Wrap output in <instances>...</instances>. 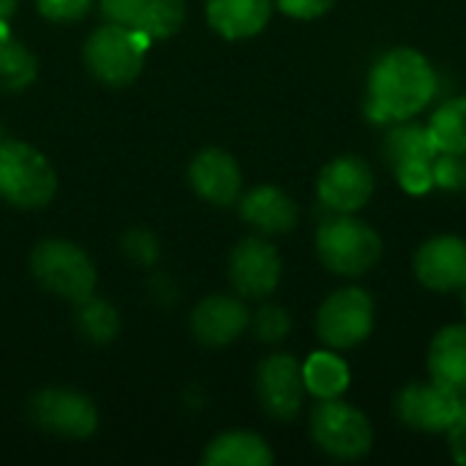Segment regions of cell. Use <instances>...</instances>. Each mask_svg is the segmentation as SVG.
Masks as SVG:
<instances>
[{
  "label": "cell",
  "mask_w": 466,
  "mask_h": 466,
  "mask_svg": "<svg viewBox=\"0 0 466 466\" xmlns=\"http://www.w3.org/2000/svg\"><path fill=\"white\" fill-rule=\"evenodd\" d=\"M445 434H448V451H451L453 461L466 466V396H461L459 412H456V418Z\"/></svg>",
  "instance_id": "f546056e"
},
{
  "label": "cell",
  "mask_w": 466,
  "mask_h": 466,
  "mask_svg": "<svg viewBox=\"0 0 466 466\" xmlns=\"http://www.w3.org/2000/svg\"><path fill=\"white\" fill-rule=\"evenodd\" d=\"M35 79V57L14 41L8 33L0 35V90H22Z\"/></svg>",
  "instance_id": "cb8c5ba5"
},
{
  "label": "cell",
  "mask_w": 466,
  "mask_h": 466,
  "mask_svg": "<svg viewBox=\"0 0 466 466\" xmlns=\"http://www.w3.org/2000/svg\"><path fill=\"white\" fill-rule=\"evenodd\" d=\"M273 459L268 442L251 431H227L216 437L202 456L208 466H270Z\"/></svg>",
  "instance_id": "ffe728a7"
},
{
  "label": "cell",
  "mask_w": 466,
  "mask_h": 466,
  "mask_svg": "<svg viewBox=\"0 0 466 466\" xmlns=\"http://www.w3.org/2000/svg\"><path fill=\"white\" fill-rule=\"evenodd\" d=\"M76 328H79V333L85 339H90L96 344H109L120 330V319H117V311L109 303L93 300V295H90V298L79 300Z\"/></svg>",
  "instance_id": "d4e9b609"
},
{
  "label": "cell",
  "mask_w": 466,
  "mask_h": 466,
  "mask_svg": "<svg viewBox=\"0 0 466 466\" xmlns=\"http://www.w3.org/2000/svg\"><path fill=\"white\" fill-rule=\"evenodd\" d=\"M303 382L306 393L317 401L322 399H341L352 382V371L336 350H322L306 358L303 363Z\"/></svg>",
  "instance_id": "44dd1931"
},
{
  "label": "cell",
  "mask_w": 466,
  "mask_h": 466,
  "mask_svg": "<svg viewBox=\"0 0 466 466\" xmlns=\"http://www.w3.org/2000/svg\"><path fill=\"white\" fill-rule=\"evenodd\" d=\"M382 156L404 191L426 194L434 188V158L440 156V147L434 145L429 126L410 120L393 123L382 142Z\"/></svg>",
  "instance_id": "8992f818"
},
{
  "label": "cell",
  "mask_w": 466,
  "mask_h": 466,
  "mask_svg": "<svg viewBox=\"0 0 466 466\" xmlns=\"http://www.w3.org/2000/svg\"><path fill=\"white\" fill-rule=\"evenodd\" d=\"M188 180L194 186V191L213 202V205H232L240 197V186H243V175L238 161L218 147L202 150L188 169Z\"/></svg>",
  "instance_id": "9a60e30c"
},
{
  "label": "cell",
  "mask_w": 466,
  "mask_h": 466,
  "mask_svg": "<svg viewBox=\"0 0 466 466\" xmlns=\"http://www.w3.org/2000/svg\"><path fill=\"white\" fill-rule=\"evenodd\" d=\"M440 79L429 57L412 46H393L369 71L366 115L374 123H401L420 115L437 96Z\"/></svg>",
  "instance_id": "6da1fadb"
},
{
  "label": "cell",
  "mask_w": 466,
  "mask_h": 466,
  "mask_svg": "<svg viewBox=\"0 0 466 466\" xmlns=\"http://www.w3.org/2000/svg\"><path fill=\"white\" fill-rule=\"evenodd\" d=\"M429 377L456 396H466V325H445L429 344Z\"/></svg>",
  "instance_id": "ac0fdd59"
},
{
  "label": "cell",
  "mask_w": 466,
  "mask_h": 466,
  "mask_svg": "<svg viewBox=\"0 0 466 466\" xmlns=\"http://www.w3.org/2000/svg\"><path fill=\"white\" fill-rule=\"evenodd\" d=\"M14 8H16V0H0V22H8Z\"/></svg>",
  "instance_id": "1f68e13d"
},
{
  "label": "cell",
  "mask_w": 466,
  "mask_h": 466,
  "mask_svg": "<svg viewBox=\"0 0 466 466\" xmlns=\"http://www.w3.org/2000/svg\"><path fill=\"white\" fill-rule=\"evenodd\" d=\"M150 38L126 25H106L98 27L85 44V60L90 71L106 85H128L137 79L145 63V52Z\"/></svg>",
  "instance_id": "52a82bcc"
},
{
  "label": "cell",
  "mask_w": 466,
  "mask_h": 466,
  "mask_svg": "<svg viewBox=\"0 0 466 466\" xmlns=\"http://www.w3.org/2000/svg\"><path fill=\"white\" fill-rule=\"evenodd\" d=\"M464 169H466V153H464Z\"/></svg>",
  "instance_id": "836d02e7"
},
{
  "label": "cell",
  "mask_w": 466,
  "mask_h": 466,
  "mask_svg": "<svg viewBox=\"0 0 466 466\" xmlns=\"http://www.w3.org/2000/svg\"><path fill=\"white\" fill-rule=\"evenodd\" d=\"M49 161L25 142H0V197L16 208H44L55 197Z\"/></svg>",
  "instance_id": "5b68a950"
},
{
  "label": "cell",
  "mask_w": 466,
  "mask_h": 466,
  "mask_svg": "<svg viewBox=\"0 0 466 466\" xmlns=\"http://www.w3.org/2000/svg\"><path fill=\"white\" fill-rule=\"evenodd\" d=\"M150 295H153L158 303H172V300L177 298V292H175V287H172V281H169L167 276H156V279L150 281Z\"/></svg>",
  "instance_id": "4dcf8cb0"
},
{
  "label": "cell",
  "mask_w": 466,
  "mask_h": 466,
  "mask_svg": "<svg viewBox=\"0 0 466 466\" xmlns=\"http://www.w3.org/2000/svg\"><path fill=\"white\" fill-rule=\"evenodd\" d=\"M123 251L137 265H153L158 259V240L147 229H131L123 238Z\"/></svg>",
  "instance_id": "4316f807"
},
{
  "label": "cell",
  "mask_w": 466,
  "mask_h": 466,
  "mask_svg": "<svg viewBox=\"0 0 466 466\" xmlns=\"http://www.w3.org/2000/svg\"><path fill=\"white\" fill-rule=\"evenodd\" d=\"M33 273L49 292L66 300H85L93 295L96 287V268L87 254L66 240H44L33 251Z\"/></svg>",
  "instance_id": "ba28073f"
},
{
  "label": "cell",
  "mask_w": 466,
  "mask_h": 466,
  "mask_svg": "<svg viewBox=\"0 0 466 466\" xmlns=\"http://www.w3.org/2000/svg\"><path fill=\"white\" fill-rule=\"evenodd\" d=\"M461 396L431 382H412L396 393L393 410L401 426L420 434H445L459 412Z\"/></svg>",
  "instance_id": "30bf717a"
},
{
  "label": "cell",
  "mask_w": 466,
  "mask_h": 466,
  "mask_svg": "<svg viewBox=\"0 0 466 466\" xmlns=\"http://www.w3.org/2000/svg\"><path fill=\"white\" fill-rule=\"evenodd\" d=\"M309 431L314 445L336 461H360L374 448L369 415L341 399H322L311 410Z\"/></svg>",
  "instance_id": "3957f363"
},
{
  "label": "cell",
  "mask_w": 466,
  "mask_h": 466,
  "mask_svg": "<svg viewBox=\"0 0 466 466\" xmlns=\"http://www.w3.org/2000/svg\"><path fill=\"white\" fill-rule=\"evenodd\" d=\"M415 279L431 292H461L466 284V240L459 235H434L418 246L412 259Z\"/></svg>",
  "instance_id": "4fadbf2b"
},
{
  "label": "cell",
  "mask_w": 466,
  "mask_h": 466,
  "mask_svg": "<svg viewBox=\"0 0 466 466\" xmlns=\"http://www.w3.org/2000/svg\"><path fill=\"white\" fill-rule=\"evenodd\" d=\"M183 19H186L183 0H145L131 27L145 33L150 41H156V38H167L177 33Z\"/></svg>",
  "instance_id": "603a6c76"
},
{
  "label": "cell",
  "mask_w": 466,
  "mask_h": 466,
  "mask_svg": "<svg viewBox=\"0 0 466 466\" xmlns=\"http://www.w3.org/2000/svg\"><path fill=\"white\" fill-rule=\"evenodd\" d=\"M232 287L251 300H262L276 292L281 281V257L273 243L262 238H246L229 257Z\"/></svg>",
  "instance_id": "5bb4252c"
},
{
  "label": "cell",
  "mask_w": 466,
  "mask_h": 466,
  "mask_svg": "<svg viewBox=\"0 0 466 466\" xmlns=\"http://www.w3.org/2000/svg\"><path fill=\"white\" fill-rule=\"evenodd\" d=\"M276 5L287 14V16H295V19H319L325 16L336 0H276Z\"/></svg>",
  "instance_id": "f1b7e54d"
},
{
  "label": "cell",
  "mask_w": 466,
  "mask_h": 466,
  "mask_svg": "<svg viewBox=\"0 0 466 466\" xmlns=\"http://www.w3.org/2000/svg\"><path fill=\"white\" fill-rule=\"evenodd\" d=\"M240 216L262 235H287L298 227L300 210L287 191L276 186H257L240 199Z\"/></svg>",
  "instance_id": "e0dca14e"
},
{
  "label": "cell",
  "mask_w": 466,
  "mask_h": 466,
  "mask_svg": "<svg viewBox=\"0 0 466 466\" xmlns=\"http://www.w3.org/2000/svg\"><path fill=\"white\" fill-rule=\"evenodd\" d=\"M87 8H90V0H38V11L55 22H74L85 16Z\"/></svg>",
  "instance_id": "83f0119b"
},
{
  "label": "cell",
  "mask_w": 466,
  "mask_h": 466,
  "mask_svg": "<svg viewBox=\"0 0 466 466\" xmlns=\"http://www.w3.org/2000/svg\"><path fill=\"white\" fill-rule=\"evenodd\" d=\"M292 330V317L281 306H262L254 314V333L265 344H279L289 336Z\"/></svg>",
  "instance_id": "484cf974"
},
{
  "label": "cell",
  "mask_w": 466,
  "mask_h": 466,
  "mask_svg": "<svg viewBox=\"0 0 466 466\" xmlns=\"http://www.w3.org/2000/svg\"><path fill=\"white\" fill-rule=\"evenodd\" d=\"M429 131L440 153H466V96L448 98L429 120Z\"/></svg>",
  "instance_id": "7402d4cb"
},
{
  "label": "cell",
  "mask_w": 466,
  "mask_h": 466,
  "mask_svg": "<svg viewBox=\"0 0 466 466\" xmlns=\"http://www.w3.org/2000/svg\"><path fill=\"white\" fill-rule=\"evenodd\" d=\"M257 396L262 410L281 420L289 423L298 418L303 410L306 399V382H303V363H298L292 355L279 352L262 360L257 371Z\"/></svg>",
  "instance_id": "8fae6325"
},
{
  "label": "cell",
  "mask_w": 466,
  "mask_h": 466,
  "mask_svg": "<svg viewBox=\"0 0 466 466\" xmlns=\"http://www.w3.org/2000/svg\"><path fill=\"white\" fill-rule=\"evenodd\" d=\"M377 188V175L371 164L360 156H336L328 161L317 177V197L330 213H358L363 210Z\"/></svg>",
  "instance_id": "9c48e42d"
},
{
  "label": "cell",
  "mask_w": 466,
  "mask_h": 466,
  "mask_svg": "<svg viewBox=\"0 0 466 466\" xmlns=\"http://www.w3.org/2000/svg\"><path fill=\"white\" fill-rule=\"evenodd\" d=\"M273 0H208V22L224 38L240 41L265 30Z\"/></svg>",
  "instance_id": "d6986e66"
},
{
  "label": "cell",
  "mask_w": 466,
  "mask_h": 466,
  "mask_svg": "<svg viewBox=\"0 0 466 466\" xmlns=\"http://www.w3.org/2000/svg\"><path fill=\"white\" fill-rule=\"evenodd\" d=\"M461 306H464V314H466V284H464V289H461Z\"/></svg>",
  "instance_id": "d6a6232c"
},
{
  "label": "cell",
  "mask_w": 466,
  "mask_h": 466,
  "mask_svg": "<svg viewBox=\"0 0 466 466\" xmlns=\"http://www.w3.org/2000/svg\"><path fill=\"white\" fill-rule=\"evenodd\" d=\"M248 311L240 300L227 295L205 298L191 314V330L197 341L208 347H227L248 328Z\"/></svg>",
  "instance_id": "2e32d148"
},
{
  "label": "cell",
  "mask_w": 466,
  "mask_h": 466,
  "mask_svg": "<svg viewBox=\"0 0 466 466\" xmlns=\"http://www.w3.org/2000/svg\"><path fill=\"white\" fill-rule=\"evenodd\" d=\"M30 420L52 434L60 437H87L98 426V412L93 401L74 390H41L30 399Z\"/></svg>",
  "instance_id": "7c38bea8"
},
{
  "label": "cell",
  "mask_w": 466,
  "mask_h": 466,
  "mask_svg": "<svg viewBox=\"0 0 466 466\" xmlns=\"http://www.w3.org/2000/svg\"><path fill=\"white\" fill-rule=\"evenodd\" d=\"M317 257L319 262L344 279H360L371 273L382 254V235L355 213H333L317 229Z\"/></svg>",
  "instance_id": "7a4b0ae2"
},
{
  "label": "cell",
  "mask_w": 466,
  "mask_h": 466,
  "mask_svg": "<svg viewBox=\"0 0 466 466\" xmlns=\"http://www.w3.org/2000/svg\"><path fill=\"white\" fill-rule=\"evenodd\" d=\"M374 317L377 306L366 289L341 287L322 300L317 311V336L328 350H355L371 336Z\"/></svg>",
  "instance_id": "277c9868"
}]
</instances>
